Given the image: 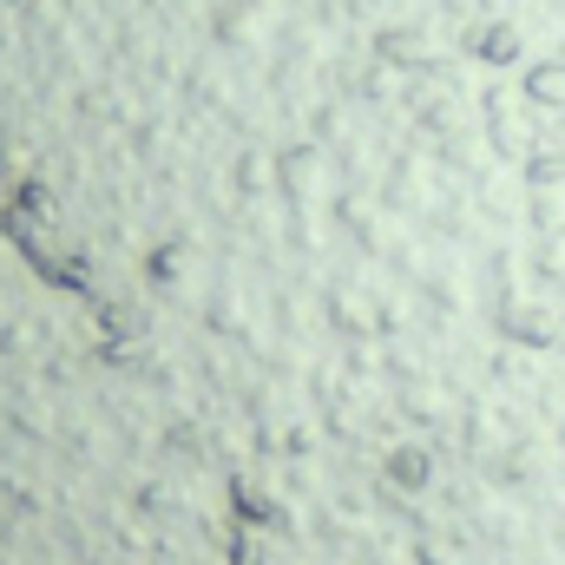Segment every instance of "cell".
Masks as SVG:
<instances>
[{
    "instance_id": "cell-1",
    "label": "cell",
    "mask_w": 565,
    "mask_h": 565,
    "mask_svg": "<svg viewBox=\"0 0 565 565\" xmlns=\"http://www.w3.org/2000/svg\"><path fill=\"white\" fill-rule=\"evenodd\" d=\"M533 93L540 99H565V66H540L533 73Z\"/></svg>"
}]
</instances>
